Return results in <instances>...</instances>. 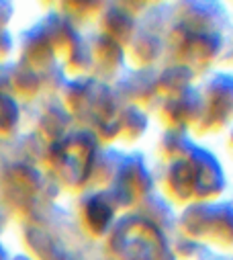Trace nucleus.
I'll use <instances>...</instances> for the list:
<instances>
[{"label": "nucleus", "mask_w": 233, "mask_h": 260, "mask_svg": "<svg viewBox=\"0 0 233 260\" xmlns=\"http://www.w3.org/2000/svg\"><path fill=\"white\" fill-rule=\"evenodd\" d=\"M135 228L137 232L133 230V225H129L125 230H119V234H116V242L121 244V252L127 256V260H158L164 248L156 230H147V234H141L143 223H137Z\"/></svg>", "instance_id": "f257e3e1"}, {"label": "nucleus", "mask_w": 233, "mask_h": 260, "mask_svg": "<svg viewBox=\"0 0 233 260\" xmlns=\"http://www.w3.org/2000/svg\"><path fill=\"white\" fill-rule=\"evenodd\" d=\"M17 119V107L5 94H0V127H11Z\"/></svg>", "instance_id": "f03ea898"}]
</instances>
